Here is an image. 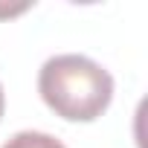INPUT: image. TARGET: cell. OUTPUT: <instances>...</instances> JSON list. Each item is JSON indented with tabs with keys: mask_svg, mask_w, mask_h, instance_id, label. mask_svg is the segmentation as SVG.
Masks as SVG:
<instances>
[{
	"mask_svg": "<svg viewBox=\"0 0 148 148\" xmlns=\"http://www.w3.org/2000/svg\"><path fill=\"white\" fill-rule=\"evenodd\" d=\"M38 93L55 116L67 122H93L113 99V76L87 55L64 52L44 61Z\"/></svg>",
	"mask_w": 148,
	"mask_h": 148,
	"instance_id": "1",
	"label": "cell"
},
{
	"mask_svg": "<svg viewBox=\"0 0 148 148\" xmlns=\"http://www.w3.org/2000/svg\"><path fill=\"white\" fill-rule=\"evenodd\" d=\"M3 148H67V145L44 131H18L15 136H9V142H3Z\"/></svg>",
	"mask_w": 148,
	"mask_h": 148,
	"instance_id": "2",
	"label": "cell"
},
{
	"mask_svg": "<svg viewBox=\"0 0 148 148\" xmlns=\"http://www.w3.org/2000/svg\"><path fill=\"white\" fill-rule=\"evenodd\" d=\"M3 110H6V96H3V87H0V119H3Z\"/></svg>",
	"mask_w": 148,
	"mask_h": 148,
	"instance_id": "3",
	"label": "cell"
}]
</instances>
